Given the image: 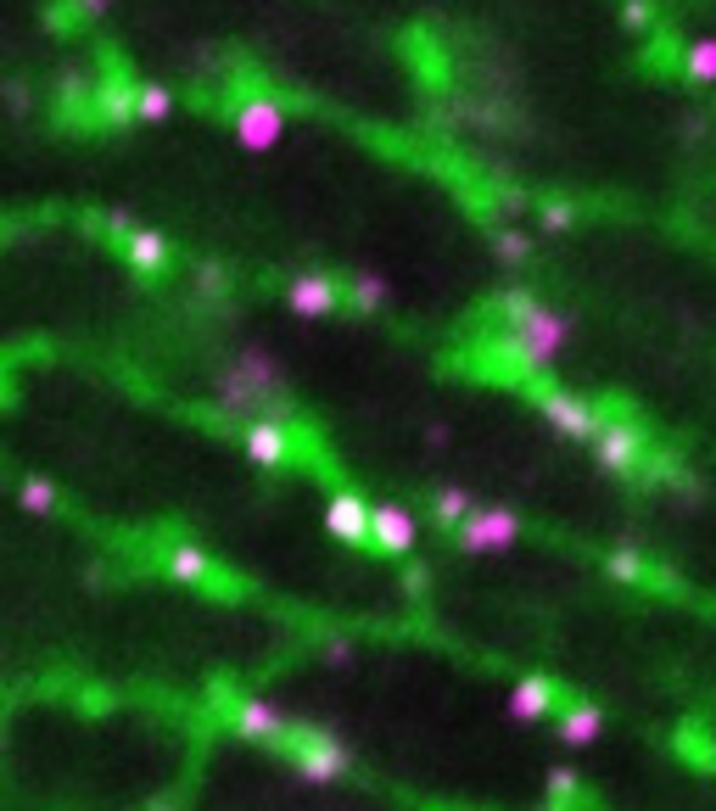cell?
<instances>
[{
	"label": "cell",
	"mask_w": 716,
	"mask_h": 811,
	"mask_svg": "<svg viewBox=\"0 0 716 811\" xmlns=\"http://www.w3.org/2000/svg\"><path fill=\"white\" fill-rule=\"evenodd\" d=\"M281 745H286L297 778H308V783H336V778H347V767H352V750H347L336 734L308 728V723H292V728L281 734Z\"/></svg>",
	"instance_id": "cell-1"
},
{
	"label": "cell",
	"mask_w": 716,
	"mask_h": 811,
	"mask_svg": "<svg viewBox=\"0 0 716 811\" xmlns=\"http://www.w3.org/2000/svg\"><path fill=\"white\" fill-rule=\"evenodd\" d=\"M454 531H460V549H471V555H498V549H509L515 537H520V520H515V509H504V504H476Z\"/></svg>",
	"instance_id": "cell-2"
},
{
	"label": "cell",
	"mask_w": 716,
	"mask_h": 811,
	"mask_svg": "<svg viewBox=\"0 0 716 811\" xmlns=\"http://www.w3.org/2000/svg\"><path fill=\"white\" fill-rule=\"evenodd\" d=\"M230 135L246 146V151H275L286 140V113L281 102H268V96H246L230 118Z\"/></svg>",
	"instance_id": "cell-3"
},
{
	"label": "cell",
	"mask_w": 716,
	"mask_h": 811,
	"mask_svg": "<svg viewBox=\"0 0 716 811\" xmlns=\"http://www.w3.org/2000/svg\"><path fill=\"white\" fill-rule=\"evenodd\" d=\"M420 544V526L403 504H370V549L392 555V560H409Z\"/></svg>",
	"instance_id": "cell-4"
},
{
	"label": "cell",
	"mask_w": 716,
	"mask_h": 811,
	"mask_svg": "<svg viewBox=\"0 0 716 811\" xmlns=\"http://www.w3.org/2000/svg\"><path fill=\"white\" fill-rule=\"evenodd\" d=\"M537 409H544V420H549L560 436H593L599 420H604L588 398H577V392H549V387L537 392Z\"/></svg>",
	"instance_id": "cell-5"
},
{
	"label": "cell",
	"mask_w": 716,
	"mask_h": 811,
	"mask_svg": "<svg viewBox=\"0 0 716 811\" xmlns=\"http://www.w3.org/2000/svg\"><path fill=\"white\" fill-rule=\"evenodd\" d=\"M593 454H599L604 471H633V465L644 460V436L626 425V420H599V431H593Z\"/></svg>",
	"instance_id": "cell-6"
},
{
	"label": "cell",
	"mask_w": 716,
	"mask_h": 811,
	"mask_svg": "<svg viewBox=\"0 0 716 811\" xmlns=\"http://www.w3.org/2000/svg\"><path fill=\"white\" fill-rule=\"evenodd\" d=\"M325 531L336 537V544H370V504L358 493H330L325 498Z\"/></svg>",
	"instance_id": "cell-7"
},
{
	"label": "cell",
	"mask_w": 716,
	"mask_h": 811,
	"mask_svg": "<svg viewBox=\"0 0 716 811\" xmlns=\"http://www.w3.org/2000/svg\"><path fill=\"white\" fill-rule=\"evenodd\" d=\"M230 728H235L241 739H257V745H281V734H286L292 723H286V710H281L275 699H241V705L230 710Z\"/></svg>",
	"instance_id": "cell-8"
},
{
	"label": "cell",
	"mask_w": 716,
	"mask_h": 811,
	"mask_svg": "<svg viewBox=\"0 0 716 811\" xmlns=\"http://www.w3.org/2000/svg\"><path fill=\"white\" fill-rule=\"evenodd\" d=\"M241 447H246V460L263 465V471L292 465V436H286V425H275V420H252L246 436H241Z\"/></svg>",
	"instance_id": "cell-9"
},
{
	"label": "cell",
	"mask_w": 716,
	"mask_h": 811,
	"mask_svg": "<svg viewBox=\"0 0 716 811\" xmlns=\"http://www.w3.org/2000/svg\"><path fill=\"white\" fill-rule=\"evenodd\" d=\"M286 303H292V314H303V319H325V314L341 308V292H336L330 275H292Z\"/></svg>",
	"instance_id": "cell-10"
},
{
	"label": "cell",
	"mask_w": 716,
	"mask_h": 811,
	"mask_svg": "<svg viewBox=\"0 0 716 811\" xmlns=\"http://www.w3.org/2000/svg\"><path fill=\"white\" fill-rule=\"evenodd\" d=\"M124 257L135 263V275L157 281L162 268H168V241H162V230H146V224H135V230L124 235Z\"/></svg>",
	"instance_id": "cell-11"
},
{
	"label": "cell",
	"mask_w": 716,
	"mask_h": 811,
	"mask_svg": "<svg viewBox=\"0 0 716 811\" xmlns=\"http://www.w3.org/2000/svg\"><path fill=\"white\" fill-rule=\"evenodd\" d=\"M549 710H555V683L549 677H520L509 688V716L515 723H544Z\"/></svg>",
	"instance_id": "cell-12"
},
{
	"label": "cell",
	"mask_w": 716,
	"mask_h": 811,
	"mask_svg": "<svg viewBox=\"0 0 716 811\" xmlns=\"http://www.w3.org/2000/svg\"><path fill=\"white\" fill-rule=\"evenodd\" d=\"M162 566H168V577H179V582H219V566H213L197 544H173V549L162 555Z\"/></svg>",
	"instance_id": "cell-13"
},
{
	"label": "cell",
	"mask_w": 716,
	"mask_h": 811,
	"mask_svg": "<svg viewBox=\"0 0 716 811\" xmlns=\"http://www.w3.org/2000/svg\"><path fill=\"white\" fill-rule=\"evenodd\" d=\"M604 734V716L593 710V705H571L566 716H560V739L566 745H593Z\"/></svg>",
	"instance_id": "cell-14"
},
{
	"label": "cell",
	"mask_w": 716,
	"mask_h": 811,
	"mask_svg": "<svg viewBox=\"0 0 716 811\" xmlns=\"http://www.w3.org/2000/svg\"><path fill=\"white\" fill-rule=\"evenodd\" d=\"M471 509H476V498H471L465 487H436V493H431V515H436V526H460Z\"/></svg>",
	"instance_id": "cell-15"
},
{
	"label": "cell",
	"mask_w": 716,
	"mask_h": 811,
	"mask_svg": "<svg viewBox=\"0 0 716 811\" xmlns=\"http://www.w3.org/2000/svg\"><path fill=\"white\" fill-rule=\"evenodd\" d=\"M168 113H173V89L168 84H135V118L162 124Z\"/></svg>",
	"instance_id": "cell-16"
},
{
	"label": "cell",
	"mask_w": 716,
	"mask_h": 811,
	"mask_svg": "<svg viewBox=\"0 0 716 811\" xmlns=\"http://www.w3.org/2000/svg\"><path fill=\"white\" fill-rule=\"evenodd\" d=\"M683 73H688L694 84H716V40H694V45L683 51Z\"/></svg>",
	"instance_id": "cell-17"
},
{
	"label": "cell",
	"mask_w": 716,
	"mask_h": 811,
	"mask_svg": "<svg viewBox=\"0 0 716 811\" xmlns=\"http://www.w3.org/2000/svg\"><path fill=\"white\" fill-rule=\"evenodd\" d=\"M352 303L365 308V314H376V308L387 303V281H381V275H358V281H352Z\"/></svg>",
	"instance_id": "cell-18"
},
{
	"label": "cell",
	"mask_w": 716,
	"mask_h": 811,
	"mask_svg": "<svg viewBox=\"0 0 716 811\" xmlns=\"http://www.w3.org/2000/svg\"><path fill=\"white\" fill-rule=\"evenodd\" d=\"M23 509H29V515H51V509H56V487L40 482V476H29V482H23Z\"/></svg>",
	"instance_id": "cell-19"
},
{
	"label": "cell",
	"mask_w": 716,
	"mask_h": 811,
	"mask_svg": "<svg viewBox=\"0 0 716 811\" xmlns=\"http://www.w3.org/2000/svg\"><path fill=\"white\" fill-rule=\"evenodd\" d=\"M621 18L633 23V29H650V23H655V7H650V0H626V7H621Z\"/></svg>",
	"instance_id": "cell-20"
},
{
	"label": "cell",
	"mask_w": 716,
	"mask_h": 811,
	"mask_svg": "<svg viewBox=\"0 0 716 811\" xmlns=\"http://www.w3.org/2000/svg\"><path fill=\"white\" fill-rule=\"evenodd\" d=\"M544 230H571V208L566 202H549L544 208Z\"/></svg>",
	"instance_id": "cell-21"
},
{
	"label": "cell",
	"mask_w": 716,
	"mask_h": 811,
	"mask_svg": "<svg viewBox=\"0 0 716 811\" xmlns=\"http://www.w3.org/2000/svg\"><path fill=\"white\" fill-rule=\"evenodd\" d=\"M498 252H504V257H526V241L509 235V230H498Z\"/></svg>",
	"instance_id": "cell-22"
},
{
	"label": "cell",
	"mask_w": 716,
	"mask_h": 811,
	"mask_svg": "<svg viewBox=\"0 0 716 811\" xmlns=\"http://www.w3.org/2000/svg\"><path fill=\"white\" fill-rule=\"evenodd\" d=\"M0 96H7V107H12V113H23V107H29V96H23V84H7V89H0Z\"/></svg>",
	"instance_id": "cell-23"
},
{
	"label": "cell",
	"mask_w": 716,
	"mask_h": 811,
	"mask_svg": "<svg viewBox=\"0 0 716 811\" xmlns=\"http://www.w3.org/2000/svg\"><path fill=\"white\" fill-rule=\"evenodd\" d=\"M73 12H78V18H102L107 0H73Z\"/></svg>",
	"instance_id": "cell-24"
}]
</instances>
